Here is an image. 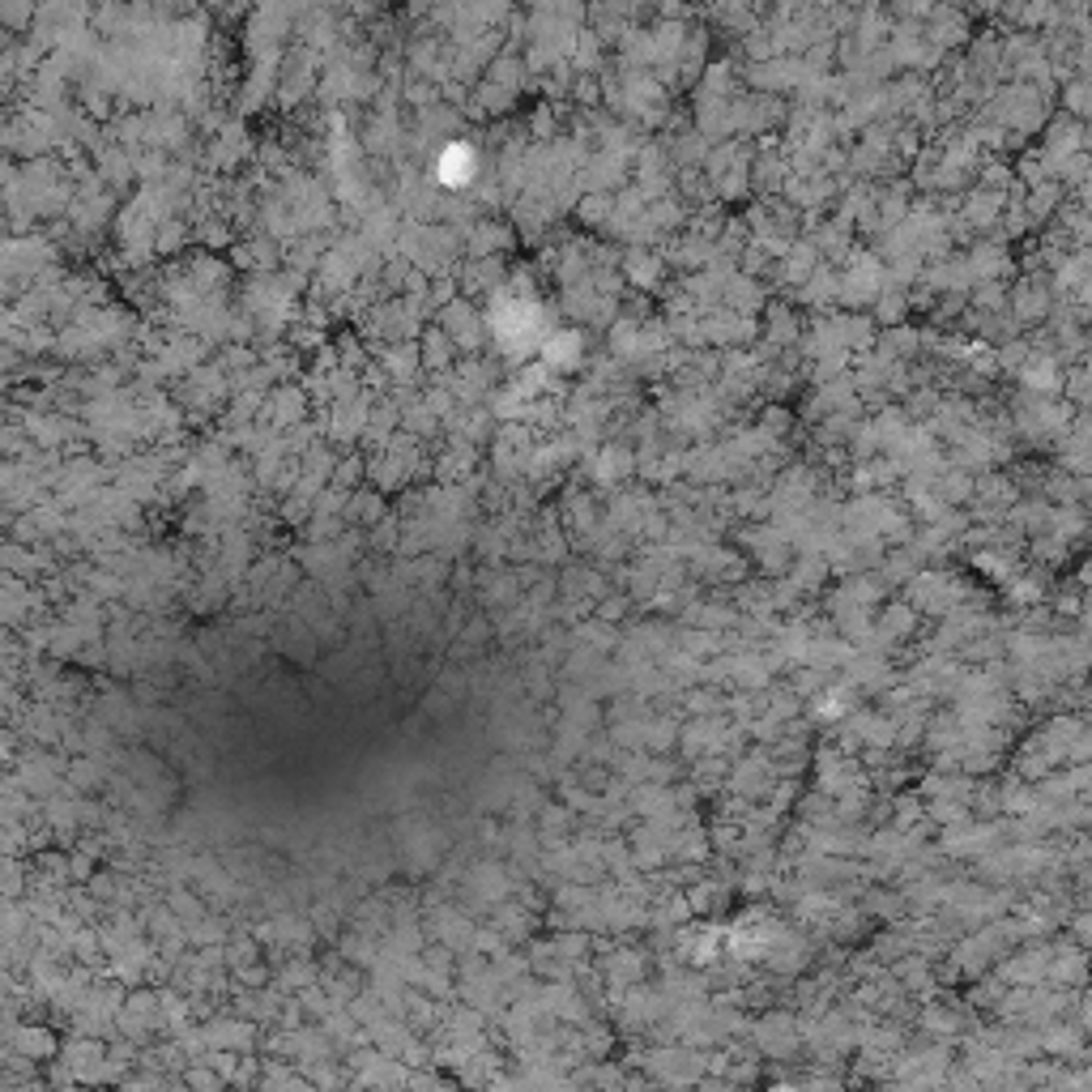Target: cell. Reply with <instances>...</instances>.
Instances as JSON below:
<instances>
[{"instance_id": "2", "label": "cell", "mask_w": 1092, "mask_h": 1092, "mask_svg": "<svg viewBox=\"0 0 1092 1092\" xmlns=\"http://www.w3.org/2000/svg\"><path fill=\"white\" fill-rule=\"evenodd\" d=\"M922 30H926V39H930L939 51L965 47L969 35H973V18H969L965 9H956L951 0H943V5H935V9L922 18Z\"/></svg>"}, {"instance_id": "3", "label": "cell", "mask_w": 1092, "mask_h": 1092, "mask_svg": "<svg viewBox=\"0 0 1092 1092\" xmlns=\"http://www.w3.org/2000/svg\"><path fill=\"white\" fill-rule=\"evenodd\" d=\"M704 14H709V22L726 35H751L759 26L751 0H704Z\"/></svg>"}, {"instance_id": "8", "label": "cell", "mask_w": 1092, "mask_h": 1092, "mask_svg": "<svg viewBox=\"0 0 1092 1092\" xmlns=\"http://www.w3.org/2000/svg\"><path fill=\"white\" fill-rule=\"evenodd\" d=\"M594 5H619V0H590V9H594Z\"/></svg>"}, {"instance_id": "4", "label": "cell", "mask_w": 1092, "mask_h": 1092, "mask_svg": "<svg viewBox=\"0 0 1092 1092\" xmlns=\"http://www.w3.org/2000/svg\"><path fill=\"white\" fill-rule=\"evenodd\" d=\"M521 9L538 18H563L572 26H590V0H526Z\"/></svg>"}, {"instance_id": "7", "label": "cell", "mask_w": 1092, "mask_h": 1092, "mask_svg": "<svg viewBox=\"0 0 1092 1092\" xmlns=\"http://www.w3.org/2000/svg\"><path fill=\"white\" fill-rule=\"evenodd\" d=\"M235 0H201V9H214V14H227Z\"/></svg>"}, {"instance_id": "6", "label": "cell", "mask_w": 1092, "mask_h": 1092, "mask_svg": "<svg viewBox=\"0 0 1092 1092\" xmlns=\"http://www.w3.org/2000/svg\"><path fill=\"white\" fill-rule=\"evenodd\" d=\"M602 47H606V39L594 30V26H581V35H576V47H572V69H581V73H594L598 64H602Z\"/></svg>"}, {"instance_id": "5", "label": "cell", "mask_w": 1092, "mask_h": 1092, "mask_svg": "<svg viewBox=\"0 0 1092 1092\" xmlns=\"http://www.w3.org/2000/svg\"><path fill=\"white\" fill-rule=\"evenodd\" d=\"M542 363L547 367H576L581 363V338L576 334H568V329H555V334H547V342H542Z\"/></svg>"}, {"instance_id": "1", "label": "cell", "mask_w": 1092, "mask_h": 1092, "mask_svg": "<svg viewBox=\"0 0 1092 1092\" xmlns=\"http://www.w3.org/2000/svg\"><path fill=\"white\" fill-rule=\"evenodd\" d=\"M474 175H478V146H474V142L453 137V142H444V146L435 150V158H431V179H435V184H444V188H470Z\"/></svg>"}]
</instances>
